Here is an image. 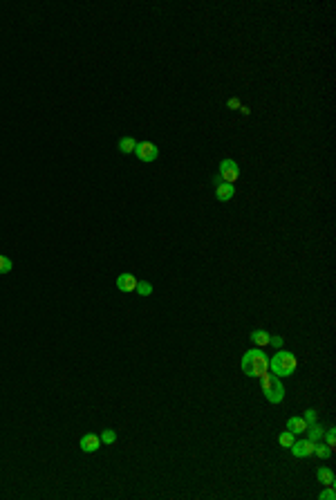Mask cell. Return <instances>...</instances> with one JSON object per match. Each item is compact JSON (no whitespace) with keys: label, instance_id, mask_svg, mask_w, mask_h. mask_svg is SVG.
<instances>
[{"label":"cell","instance_id":"6da1fadb","mask_svg":"<svg viewBox=\"0 0 336 500\" xmlns=\"http://www.w3.org/2000/svg\"><path fill=\"white\" fill-rule=\"evenodd\" d=\"M269 370V357L260 348H251L242 357V373L246 377H260Z\"/></svg>","mask_w":336,"mask_h":500},{"label":"cell","instance_id":"7a4b0ae2","mask_svg":"<svg viewBox=\"0 0 336 500\" xmlns=\"http://www.w3.org/2000/svg\"><path fill=\"white\" fill-rule=\"evenodd\" d=\"M296 366H298L296 355L289 350H282V348L269 359V368H271V373L276 375V377H289V375H294Z\"/></svg>","mask_w":336,"mask_h":500},{"label":"cell","instance_id":"3957f363","mask_svg":"<svg viewBox=\"0 0 336 500\" xmlns=\"http://www.w3.org/2000/svg\"><path fill=\"white\" fill-rule=\"evenodd\" d=\"M260 386H262L267 401H271V404H280L285 399V386H282L280 377H276V375H269V373L260 375Z\"/></svg>","mask_w":336,"mask_h":500},{"label":"cell","instance_id":"277c9868","mask_svg":"<svg viewBox=\"0 0 336 500\" xmlns=\"http://www.w3.org/2000/svg\"><path fill=\"white\" fill-rule=\"evenodd\" d=\"M220 180L226 182V184H235V180L240 177V166L233 159H222L220 162Z\"/></svg>","mask_w":336,"mask_h":500},{"label":"cell","instance_id":"5b68a950","mask_svg":"<svg viewBox=\"0 0 336 500\" xmlns=\"http://www.w3.org/2000/svg\"><path fill=\"white\" fill-rule=\"evenodd\" d=\"M134 155H137L141 162H155V159L159 157V148H157L152 141H137Z\"/></svg>","mask_w":336,"mask_h":500},{"label":"cell","instance_id":"8992f818","mask_svg":"<svg viewBox=\"0 0 336 500\" xmlns=\"http://www.w3.org/2000/svg\"><path fill=\"white\" fill-rule=\"evenodd\" d=\"M314 444H316V442H312V440L305 437V440H298V442L294 440V444H291L289 449H291V453H294L296 458H309V455H314Z\"/></svg>","mask_w":336,"mask_h":500},{"label":"cell","instance_id":"52a82bcc","mask_svg":"<svg viewBox=\"0 0 336 500\" xmlns=\"http://www.w3.org/2000/svg\"><path fill=\"white\" fill-rule=\"evenodd\" d=\"M215 184V195H218L220 202H228V200L235 195V189H233V184H226V182H222L220 177H215L213 180Z\"/></svg>","mask_w":336,"mask_h":500},{"label":"cell","instance_id":"ba28073f","mask_svg":"<svg viewBox=\"0 0 336 500\" xmlns=\"http://www.w3.org/2000/svg\"><path fill=\"white\" fill-rule=\"evenodd\" d=\"M79 446L85 453H94V451L101 449V440H99V435H94V433H85V435L81 437Z\"/></svg>","mask_w":336,"mask_h":500},{"label":"cell","instance_id":"9c48e42d","mask_svg":"<svg viewBox=\"0 0 336 500\" xmlns=\"http://www.w3.org/2000/svg\"><path fill=\"white\" fill-rule=\"evenodd\" d=\"M137 283H139V280L134 278L132 274H121L119 278H116V287H119L121 292H125V294L134 292V289H137Z\"/></svg>","mask_w":336,"mask_h":500},{"label":"cell","instance_id":"30bf717a","mask_svg":"<svg viewBox=\"0 0 336 500\" xmlns=\"http://www.w3.org/2000/svg\"><path fill=\"white\" fill-rule=\"evenodd\" d=\"M316 478L321 480V485H325V487H334L336 485V476H334V471L332 469H327V467H321L316 471Z\"/></svg>","mask_w":336,"mask_h":500},{"label":"cell","instance_id":"8fae6325","mask_svg":"<svg viewBox=\"0 0 336 500\" xmlns=\"http://www.w3.org/2000/svg\"><path fill=\"white\" fill-rule=\"evenodd\" d=\"M287 431H291L294 435H300V433L307 431V422H305L303 417H289V422H287Z\"/></svg>","mask_w":336,"mask_h":500},{"label":"cell","instance_id":"7c38bea8","mask_svg":"<svg viewBox=\"0 0 336 500\" xmlns=\"http://www.w3.org/2000/svg\"><path fill=\"white\" fill-rule=\"evenodd\" d=\"M305 435H307V440L318 442V440H323L325 431H323V426H318V424H309V426H307V431H305Z\"/></svg>","mask_w":336,"mask_h":500},{"label":"cell","instance_id":"4fadbf2b","mask_svg":"<svg viewBox=\"0 0 336 500\" xmlns=\"http://www.w3.org/2000/svg\"><path fill=\"white\" fill-rule=\"evenodd\" d=\"M251 341L258 348H264V346H269V334L264 332V330H253V332H251Z\"/></svg>","mask_w":336,"mask_h":500},{"label":"cell","instance_id":"5bb4252c","mask_svg":"<svg viewBox=\"0 0 336 500\" xmlns=\"http://www.w3.org/2000/svg\"><path fill=\"white\" fill-rule=\"evenodd\" d=\"M134 148H137V139H134V137H123V139H119L121 153H134Z\"/></svg>","mask_w":336,"mask_h":500},{"label":"cell","instance_id":"9a60e30c","mask_svg":"<svg viewBox=\"0 0 336 500\" xmlns=\"http://www.w3.org/2000/svg\"><path fill=\"white\" fill-rule=\"evenodd\" d=\"M314 455H318L321 460H325V458H330L332 455V449L325 444V442H316V444H314Z\"/></svg>","mask_w":336,"mask_h":500},{"label":"cell","instance_id":"2e32d148","mask_svg":"<svg viewBox=\"0 0 336 500\" xmlns=\"http://www.w3.org/2000/svg\"><path fill=\"white\" fill-rule=\"evenodd\" d=\"M278 444H280L282 449H289V446L294 444V433H291V431H282L280 435H278Z\"/></svg>","mask_w":336,"mask_h":500},{"label":"cell","instance_id":"e0dca14e","mask_svg":"<svg viewBox=\"0 0 336 500\" xmlns=\"http://www.w3.org/2000/svg\"><path fill=\"white\" fill-rule=\"evenodd\" d=\"M99 440H101V444H114V442H116V433L112 431V428H106V431H101Z\"/></svg>","mask_w":336,"mask_h":500},{"label":"cell","instance_id":"ac0fdd59","mask_svg":"<svg viewBox=\"0 0 336 500\" xmlns=\"http://www.w3.org/2000/svg\"><path fill=\"white\" fill-rule=\"evenodd\" d=\"M137 294H141V296H150L152 294V285L148 283V280H139L137 283V289H134Z\"/></svg>","mask_w":336,"mask_h":500},{"label":"cell","instance_id":"d6986e66","mask_svg":"<svg viewBox=\"0 0 336 500\" xmlns=\"http://www.w3.org/2000/svg\"><path fill=\"white\" fill-rule=\"evenodd\" d=\"M323 437H325V444L330 446L332 451H334V449H336V433H334V428H327Z\"/></svg>","mask_w":336,"mask_h":500},{"label":"cell","instance_id":"ffe728a7","mask_svg":"<svg viewBox=\"0 0 336 500\" xmlns=\"http://www.w3.org/2000/svg\"><path fill=\"white\" fill-rule=\"evenodd\" d=\"M13 269V262H11V258H7V256H0V274H9V271Z\"/></svg>","mask_w":336,"mask_h":500},{"label":"cell","instance_id":"44dd1931","mask_svg":"<svg viewBox=\"0 0 336 500\" xmlns=\"http://www.w3.org/2000/svg\"><path fill=\"white\" fill-rule=\"evenodd\" d=\"M305 422H307V426H309V424H316V419H318V415H316V410H314V408H307V410H305Z\"/></svg>","mask_w":336,"mask_h":500},{"label":"cell","instance_id":"7402d4cb","mask_svg":"<svg viewBox=\"0 0 336 500\" xmlns=\"http://www.w3.org/2000/svg\"><path fill=\"white\" fill-rule=\"evenodd\" d=\"M321 500H336V491H334V487H327L325 491H321V496H318Z\"/></svg>","mask_w":336,"mask_h":500},{"label":"cell","instance_id":"603a6c76","mask_svg":"<svg viewBox=\"0 0 336 500\" xmlns=\"http://www.w3.org/2000/svg\"><path fill=\"white\" fill-rule=\"evenodd\" d=\"M226 106H228V108H231V110H240V99H235V97H231V99H228L226 101Z\"/></svg>","mask_w":336,"mask_h":500},{"label":"cell","instance_id":"cb8c5ba5","mask_svg":"<svg viewBox=\"0 0 336 500\" xmlns=\"http://www.w3.org/2000/svg\"><path fill=\"white\" fill-rule=\"evenodd\" d=\"M269 343H271L273 348H278V350H280V348H282V343H285V341H282V337H269Z\"/></svg>","mask_w":336,"mask_h":500}]
</instances>
